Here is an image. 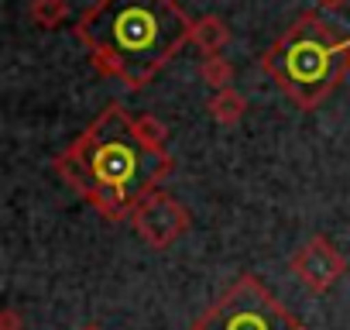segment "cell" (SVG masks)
Masks as SVG:
<instances>
[{"instance_id": "obj_1", "label": "cell", "mask_w": 350, "mask_h": 330, "mask_svg": "<svg viewBox=\"0 0 350 330\" xmlns=\"http://www.w3.org/2000/svg\"><path fill=\"white\" fill-rule=\"evenodd\" d=\"M55 173L103 217H131L172 173V158L134 134L124 107H107L90 131L55 158Z\"/></svg>"}, {"instance_id": "obj_2", "label": "cell", "mask_w": 350, "mask_h": 330, "mask_svg": "<svg viewBox=\"0 0 350 330\" xmlns=\"http://www.w3.org/2000/svg\"><path fill=\"white\" fill-rule=\"evenodd\" d=\"M79 38L103 73L137 90L193 38V21L172 0H100L83 14Z\"/></svg>"}, {"instance_id": "obj_3", "label": "cell", "mask_w": 350, "mask_h": 330, "mask_svg": "<svg viewBox=\"0 0 350 330\" xmlns=\"http://www.w3.org/2000/svg\"><path fill=\"white\" fill-rule=\"evenodd\" d=\"M350 66V42H340L323 21L302 18L265 59L285 93L302 107H316Z\"/></svg>"}, {"instance_id": "obj_4", "label": "cell", "mask_w": 350, "mask_h": 330, "mask_svg": "<svg viewBox=\"0 0 350 330\" xmlns=\"http://www.w3.org/2000/svg\"><path fill=\"white\" fill-rule=\"evenodd\" d=\"M193 330H306V327L254 275H244L193 323Z\"/></svg>"}, {"instance_id": "obj_5", "label": "cell", "mask_w": 350, "mask_h": 330, "mask_svg": "<svg viewBox=\"0 0 350 330\" xmlns=\"http://www.w3.org/2000/svg\"><path fill=\"white\" fill-rule=\"evenodd\" d=\"M131 224H134L137 238H141L148 248L161 251V248H168L172 241H179V238L186 234V227H189V210H186L179 200L165 196V193H151V196L131 214Z\"/></svg>"}, {"instance_id": "obj_6", "label": "cell", "mask_w": 350, "mask_h": 330, "mask_svg": "<svg viewBox=\"0 0 350 330\" xmlns=\"http://www.w3.org/2000/svg\"><path fill=\"white\" fill-rule=\"evenodd\" d=\"M347 272L343 255L326 241V238H309L295 255H292V275L309 285L312 292H326L340 282V275Z\"/></svg>"}, {"instance_id": "obj_7", "label": "cell", "mask_w": 350, "mask_h": 330, "mask_svg": "<svg viewBox=\"0 0 350 330\" xmlns=\"http://www.w3.org/2000/svg\"><path fill=\"white\" fill-rule=\"evenodd\" d=\"M227 42H230V31H227L224 21H217V18H203V21L193 25V45H196L206 59L220 55Z\"/></svg>"}, {"instance_id": "obj_8", "label": "cell", "mask_w": 350, "mask_h": 330, "mask_svg": "<svg viewBox=\"0 0 350 330\" xmlns=\"http://www.w3.org/2000/svg\"><path fill=\"white\" fill-rule=\"evenodd\" d=\"M244 97L237 93V90H220L213 100H210V110H213V117L220 120V124H237L241 120V114H244Z\"/></svg>"}, {"instance_id": "obj_9", "label": "cell", "mask_w": 350, "mask_h": 330, "mask_svg": "<svg viewBox=\"0 0 350 330\" xmlns=\"http://www.w3.org/2000/svg\"><path fill=\"white\" fill-rule=\"evenodd\" d=\"M134 134L148 144V148H154V151H165V141H168V127L158 120V117H151V114H144V117H137L134 120Z\"/></svg>"}, {"instance_id": "obj_10", "label": "cell", "mask_w": 350, "mask_h": 330, "mask_svg": "<svg viewBox=\"0 0 350 330\" xmlns=\"http://www.w3.org/2000/svg\"><path fill=\"white\" fill-rule=\"evenodd\" d=\"M66 14H69L66 0H35V4H31V21L38 28H55Z\"/></svg>"}, {"instance_id": "obj_11", "label": "cell", "mask_w": 350, "mask_h": 330, "mask_svg": "<svg viewBox=\"0 0 350 330\" xmlns=\"http://www.w3.org/2000/svg\"><path fill=\"white\" fill-rule=\"evenodd\" d=\"M203 83H210L213 90H230V79H234V66L224 59V55H213L203 62Z\"/></svg>"}, {"instance_id": "obj_12", "label": "cell", "mask_w": 350, "mask_h": 330, "mask_svg": "<svg viewBox=\"0 0 350 330\" xmlns=\"http://www.w3.org/2000/svg\"><path fill=\"white\" fill-rule=\"evenodd\" d=\"M21 327H25V320L14 306H8L4 313H0V330H21Z\"/></svg>"}, {"instance_id": "obj_13", "label": "cell", "mask_w": 350, "mask_h": 330, "mask_svg": "<svg viewBox=\"0 0 350 330\" xmlns=\"http://www.w3.org/2000/svg\"><path fill=\"white\" fill-rule=\"evenodd\" d=\"M316 4H319V8H326V11H340V8L347 4V0H316Z\"/></svg>"}, {"instance_id": "obj_14", "label": "cell", "mask_w": 350, "mask_h": 330, "mask_svg": "<svg viewBox=\"0 0 350 330\" xmlns=\"http://www.w3.org/2000/svg\"><path fill=\"white\" fill-rule=\"evenodd\" d=\"M83 330H100V327H83Z\"/></svg>"}]
</instances>
